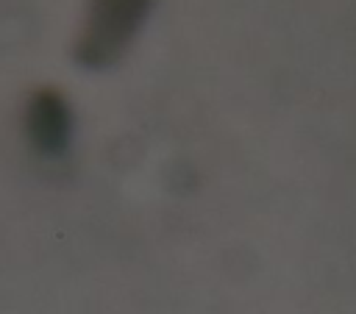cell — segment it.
Masks as SVG:
<instances>
[{
    "instance_id": "cell-1",
    "label": "cell",
    "mask_w": 356,
    "mask_h": 314,
    "mask_svg": "<svg viewBox=\"0 0 356 314\" xmlns=\"http://www.w3.org/2000/svg\"><path fill=\"white\" fill-rule=\"evenodd\" d=\"M153 0H89V17L78 39V61L83 67H108L128 47L147 17Z\"/></svg>"
},
{
    "instance_id": "cell-2",
    "label": "cell",
    "mask_w": 356,
    "mask_h": 314,
    "mask_svg": "<svg viewBox=\"0 0 356 314\" xmlns=\"http://www.w3.org/2000/svg\"><path fill=\"white\" fill-rule=\"evenodd\" d=\"M31 122H33V131H36L39 142H47V144L61 142L64 128H67V111H64L61 97H58L56 92H42V94H36V97H33Z\"/></svg>"
}]
</instances>
